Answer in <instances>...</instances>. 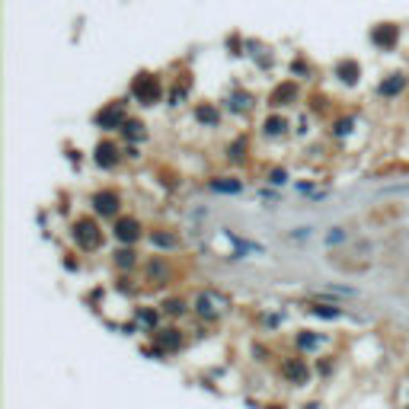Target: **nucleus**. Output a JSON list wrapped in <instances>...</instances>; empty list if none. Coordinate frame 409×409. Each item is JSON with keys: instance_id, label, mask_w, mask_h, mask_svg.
<instances>
[{"instance_id": "f257e3e1", "label": "nucleus", "mask_w": 409, "mask_h": 409, "mask_svg": "<svg viewBox=\"0 0 409 409\" xmlns=\"http://www.w3.org/2000/svg\"><path fill=\"white\" fill-rule=\"evenodd\" d=\"M74 240L80 250H99V246H103V230H99V224L93 218H77Z\"/></svg>"}, {"instance_id": "f03ea898", "label": "nucleus", "mask_w": 409, "mask_h": 409, "mask_svg": "<svg viewBox=\"0 0 409 409\" xmlns=\"http://www.w3.org/2000/svg\"><path fill=\"white\" fill-rule=\"evenodd\" d=\"M131 96H135L141 106H154L160 99V80L154 74H137L135 84H131Z\"/></svg>"}, {"instance_id": "7ed1b4c3", "label": "nucleus", "mask_w": 409, "mask_h": 409, "mask_svg": "<svg viewBox=\"0 0 409 409\" xmlns=\"http://www.w3.org/2000/svg\"><path fill=\"white\" fill-rule=\"evenodd\" d=\"M281 378L288 380V384L301 387L311 380V368H307V358H288V362H281Z\"/></svg>"}, {"instance_id": "20e7f679", "label": "nucleus", "mask_w": 409, "mask_h": 409, "mask_svg": "<svg viewBox=\"0 0 409 409\" xmlns=\"http://www.w3.org/2000/svg\"><path fill=\"white\" fill-rule=\"evenodd\" d=\"M99 125V128H125V106H121V103H112V106H106L103 109V112H96V119H93Z\"/></svg>"}, {"instance_id": "39448f33", "label": "nucleus", "mask_w": 409, "mask_h": 409, "mask_svg": "<svg viewBox=\"0 0 409 409\" xmlns=\"http://www.w3.org/2000/svg\"><path fill=\"white\" fill-rule=\"evenodd\" d=\"M396 38H400V29H396L394 23H380V26H374V32H371V42L378 48H394Z\"/></svg>"}, {"instance_id": "423d86ee", "label": "nucleus", "mask_w": 409, "mask_h": 409, "mask_svg": "<svg viewBox=\"0 0 409 409\" xmlns=\"http://www.w3.org/2000/svg\"><path fill=\"white\" fill-rule=\"evenodd\" d=\"M119 195L115 192H96L93 195V208H96V214H103V218H112V214H119Z\"/></svg>"}, {"instance_id": "0eeeda50", "label": "nucleus", "mask_w": 409, "mask_h": 409, "mask_svg": "<svg viewBox=\"0 0 409 409\" xmlns=\"http://www.w3.org/2000/svg\"><path fill=\"white\" fill-rule=\"evenodd\" d=\"M115 237H119L121 243H135L137 237H141V224H137L135 218H121L119 224H115Z\"/></svg>"}, {"instance_id": "6e6552de", "label": "nucleus", "mask_w": 409, "mask_h": 409, "mask_svg": "<svg viewBox=\"0 0 409 409\" xmlns=\"http://www.w3.org/2000/svg\"><path fill=\"white\" fill-rule=\"evenodd\" d=\"M336 77H339L342 84H358V80H362V68H358V61H352V58L339 61V64H336Z\"/></svg>"}, {"instance_id": "1a4fd4ad", "label": "nucleus", "mask_w": 409, "mask_h": 409, "mask_svg": "<svg viewBox=\"0 0 409 409\" xmlns=\"http://www.w3.org/2000/svg\"><path fill=\"white\" fill-rule=\"evenodd\" d=\"M96 163L99 167H115V163H119V147L112 144V141H99L96 144Z\"/></svg>"}, {"instance_id": "9d476101", "label": "nucleus", "mask_w": 409, "mask_h": 409, "mask_svg": "<svg viewBox=\"0 0 409 409\" xmlns=\"http://www.w3.org/2000/svg\"><path fill=\"white\" fill-rule=\"evenodd\" d=\"M157 345H160V352H176L182 345L179 329H160V333H157Z\"/></svg>"}, {"instance_id": "9b49d317", "label": "nucleus", "mask_w": 409, "mask_h": 409, "mask_svg": "<svg viewBox=\"0 0 409 409\" xmlns=\"http://www.w3.org/2000/svg\"><path fill=\"white\" fill-rule=\"evenodd\" d=\"M295 99H297V84L288 80V84H281L278 90L272 93V106H288V103H295Z\"/></svg>"}, {"instance_id": "f8f14e48", "label": "nucleus", "mask_w": 409, "mask_h": 409, "mask_svg": "<svg viewBox=\"0 0 409 409\" xmlns=\"http://www.w3.org/2000/svg\"><path fill=\"white\" fill-rule=\"evenodd\" d=\"M195 311L202 313V317H208V320H211V317H218V313H221V304L214 301L211 295H202V297L195 301Z\"/></svg>"}, {"instance_id": "ddd939ff", "label": "nucleus", "mask_w": 409, "mask_h": 409, "mask_svg": "<svg viewBox=\"0 0 409 409\" xmlns=\"http://www.w3.org/2000/svg\"><path fill=\"white\" fill-rule=\"evenodd\" d=\"M403 87H406V77H403V74H394L390 80H384V84H380L378 90H380V96H396V93H400Z\"/></svg>"}, {"instance_id": "4468645a", "label": "nucleus", "mask_w": 409, "mask_h": 409, "mask_svg": "<svg viewBox=\"0 0 409 409\" xmlns=\"http://www.w3.org/2000/svg\"><path fill=\"white\" fill-rule=\"evenodd\" d=\"M311 311L323 320H336L339 317V307H329V304H311Z\"/></svg>"}, {"instance_id": "2eb2a0df", "label": "nucleus", "mask_w": 409, "mask_h": 409, "mask_svg": "<svg viewBox=\"0 0 409 409\" xmlns=\"http://www.w3.org/2000/svg\"><path fill=\"white\" fill-rule=\"evenodd\" d=\"M285 128H288V121L278 119V115H272V119L265 121V135H285Z\"/></svg>"}, {"instance_id": "dca6fc26", "label": "nucleus", "mask_w": 409, "mask_h": 409, "mask_svg": "<svg viewBox=\"0 0 409 409\" xmlns=\"http://www.w3.org/2000/svg\"><path fill=\"white\" fill-rule=\"evenodd\" d=\"M195 115H198V121L218 125V109H214V106H198V109H195Z\"/></svg>"}, {"instance_id": "f3484780", "label": "nucleus", "mask_w": 409, "mask_h": 409, "mask_svg": "<svg viewBox=\"0 0 409 409\" xmlns=\"http://www.w3.org/2000/svg\"><path fill=\"white\" fill-rule=\"evenodd\" d=\"M151 243H157V246H179V237L160 234V230H154V234H151Z\"/></svg>"}, {"instance_id": "a211bd4d", "label": "nucleus", "mask_w": 409, "mask_h": 409, "mask_svg": "<svg viewBox=\"0 0 409 409\" xmlns=\"http://www.w3.org/2000/svg\"><path fill=\"white\" fill-rule=\"evenodd\" d=\"M141 128H144L141 121H125V128H121V131H125V135H131V137H144V131H141Z\"/></svg>"}, {"instance_id": "6ab92c4d", "label": "nucleus", "mask_w": 409, "mask_h": 409, "mask_svg": "<svg viewBox=\"0 0 409 409\" xmlns=\"http://www.w3.org/2000/svg\"><path fill=\"white\" fill-rule=\"evenodd\" d=\"M115 262H119L121 269H125V265H135V253H131V250H119V253H115Z\"/></svg>"}, {"instance_id": "aec40b11", "label": "nucleus", "mask_w": 409, "mask_h": 409, "mask_svg": "<svg viewBox=\"0 0 409 409\" xmlns=\"http://www.w3.org/2000/svg\"><path fill=\"white\" fill-rule=\"evenodd\" d=\"M297 345H301V349H313V345H320V339H317V336L301 333V336H297Z\"/></svg>"}, {"instance_id": "412c9836", "label": "nucleus", "mask_w": 409, "mask_h": 409, "mask_svg": "<svg viewBox=\"0 0 409 409\" xmlns=\"http://www.w3.org/2000/svg\"><path fill=\"white\" fill-rule=\"evenodd\" d=\"M211 189H218V192H237V189H240V182H234V179H230V182H211Z\"/></svg>"}, {"instance_id": "4be33fe9", "label": "nucleus", "mask_w": 409, "mask_h": 409, "mask_svg": "<svg viewBox=\"0 0 409 409\" xmlns=\"http://www.w3.org/2000/svg\"><path fill=\"white\" fill-rule=\"evenodd\" d=\"M182 311H186L182 301H167V313H182Z\"/></svg>"}, {"instance_id": "5701e85b", "label": "nucleus", "mask_w": 409, "mask_h": 409, "mask_svg": "<svg viewBox=\"0 0 409 409\" xmlns=\"http://www.w3.org/2000/svg\"><path fill=\"white\" fill-rule=\"evenodd\" d=\"M349 125H352V119H342L339 125H336V135H345V131H349Z\"/></svg>"}, {"instance_id": "b1692460", "label": "nucleus", "mask_w": 409, "mask_h": 409, "mask_svg": "<svg viewBox=\"0 0 409 409\" xmlns=\"http://www.w3.org/2000/svg\"><path fill=\"white\" fill-rule=\"evenodd\" d=\"M269 409H278V406H269Z\"/></svg>"}]
</instances>
